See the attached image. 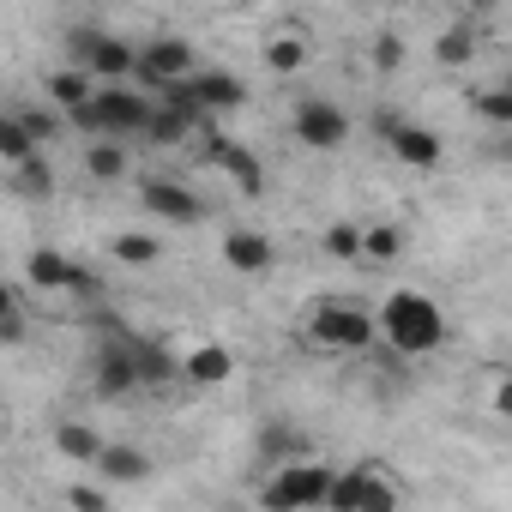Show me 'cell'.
Returning a JSON list of instances; mask_svg holds the SVG:
<instances>
[{"label":"cell","mask_w":512,"mask_h":512,"mask_svg":"<svg viewBox=\"0 0 512 512\" xmlns=\"http://www.w3.org/2000/svg\"><path fill=\"white\" fill-rule=\"evenodd\" d=\"M380 338L398 350V356H428L446 344V314L434 296L422 290H392L386 308H380Z\"/></svg>","instance_id":"6da1fadb"},{"label":"cell","mask_w":512,"mask_h":512,"mask_svg":"<svg viewBox=\"0 0 512 512\" xmlns=\"http://www.w3.org/2000/svg\"><path fill=\"white\" fill-rule=\"evenodd\" d=\"M380 338V314L356 308V302H320L308 314V344L326 356H362Z\"/></svg>","instance_id":"7a4b0ae2"},{"label":"cell","mask_w":512,"mask_h":512,"mask_svg":"<svg viewBox=\"0 0 512 512\" xmlns=\"http://www.w3.org/2000/svg\"><path fill=\"white\" fill-rule=\"evenodd\" d=\"M151 115H157V103H151L145 91L97 85V97H91L85 109H73L67 121H73V127H85L91 139H97V133H115V139H121V133H145V127H151Z\"/></svg>","instance_id":"3957f363"},{"label":"cell","mask_w":512,"mask_h":512,"mask_svg":"<svg viewBox=\"0 0 512 512\" xmlns=\"http://www.w3.org/2000/svg\"><path fill=\"white\" fill-rule=\"evenodd\" d=\"M260 500L272 512H302V506H326L332 500V470L326 464H308V458H290V464H272Z\"/></svg>","instance_id":"277c9868"},{"label":"cell","mask_w":512,"mask_h":512,"mask_svg":"<svg viewBox=\"0 0 512 512\" xmlns=\"http://www.w3.org/2000/svg\"><path fill=\"white\" fill-rule=\"evenodd\" d=\"M67 49H73V61H79V67H91L103 85H127V79L139 73V49H133V43H121L115 31H97V25H73Z\"/></svg>","instance_id":"5b68a950"},{"label":"cell","mask_w":512,"mask_h":512,"mask_svg":"<svg viewBox=\"0 0 512 512\" xmlns=\"http://www.w3.org/2000/svg\"><path fill=\"white\" fill-rule=\"evenodd\" d=\"M91 368H97V392H103V398H127V392L145 386V380H139V338L121 332L115 320H109V338L97 344Z\"/></svg>","instance_id":"8992f818"},{"label":"cell","mask_w":512,"mask_h":512,"mask_svg":"<svg viewBox=\"0 0 512 512\" xmlns=\"http://www.w3.org/2000/svg\"><path fill=\"white\" fill-rule=\"evenodd\" d=\"M326 506H338V512H386V506H398V482L380 464H350L344 476H332Z\"/></svg>","instance_id":"52a82bcc"},{"label":"cell","mask_w":512,"mask_h":512,"mask_svg":"<svg viewBox=\"0 0 512 512\" xmlns=\"http://www.w3.org/2000/svg\"><path fill=\"white\" fill-rule=\"evenodd\" d=\"M290 133H296L308 151H338V145L350 139V115H344L338 103H326V97H302V103L290 109Z\"/></svg>","instance_id":"ba28073f"},{"label":"cell","mask_w":512,"mask_h":512,"mask_svg":"<svg viewBox=\"0 0 512 512\" xmlns=\"http://www.w3.org/2000/svg\"><path fill=\"white\" fill-rule=\"evenodd\" d=\"M145 91H169L175 79H193V43L181 37H151L139 49V73H133Z\"/></svg>","instance_id":"9c48e42d"},{"label":"cell","mask_w":512,"mask_h":512,"mask_svg":"<svg viewBox=\"0 0 512 512\" xmlns=\"http://www.w3.org/2000/svg\"><path fill=\"white\" fill-rule=\"evenodd\" d=\"M139 205H145L151 217H163V223H205V199L187 193V187L169 181V175H145V181H139Z\"/></svg>","instance_id":"30bf717a"},{"label":"cell","mask_w":512,"mask_h":512,"mask_svg":"<svg viewBox=\"0 0 512 512\" xmlns=\"http://www.w3.org/2000/svg\"><path fill=\"white\" fill-rule=\"evenodd\" d=\"M205 157H211V163H217V169H223L247 199H253V193H266V169H260V157H253L247 145H235V139H217V133H211Z\"/></svg>","instance_id":"8fae6325"},{"label":"cell","mask_w":512,"mask_h":512,"mask_svg":"<svg viewBox=\"0 0 512 512\" xmlns=\"http://www.w3.org/2000/svg\"><path fill=\"white\" fill-rule=\"evenodd\" d=\"M223 260H229L241 278H266V272L278 266V247H272L260 229H229V235H223Z\"/></svg>","instance_id":"7c38bea8"},{"label":"cell","mask_w":512,"mask_h":512,"mask_svg":"<svg viewBox=\"0 0 512 512\" xmlns=\"http://www.w3.org/2000/svg\"><path fill=\"white\" fill-rule=\"evenodd\" d=\"M386 145H392V157H398L404 169H434V163L446 157L440 133H434V127H416V121H398V133H392Z\"/></svg>","instance_id":"4fadbf2b"},{"label":"cell","mask_w":512,"mask_h":512,"mask_svg":"<svg viewBox=\"0 0 512 512\" xmlns=\"http://www.w3.org/2000/svg\"><path fill=\"white\" fill-rule=\"evenodd\" d=\"M193 133H211V127H199V115H187L181 103H157V115H151V127H145V145L175 151V145H187Z\"/></svg>","instance_id":"5bb4252c"},{"label":"cell","mask_w":512,"mask_h":512,"mask_svg":"<svg viewBox=\"0 0 512 512\" xmlns=\"http://www.w3.org/2000/svg\"><path fill=\"white\" fill-rule=\"evenodd\" d=\"M43 91H49V103H55V109H67V115H73V109H85V103L97 97V73H91V67H61V73H49V79H43Z\"/></svg>","instance_id":"9a60e30c"},{"label":"cell","mask_w":512,"mask_h":512,"mask_svg":"<svg viewBox=\"0 0 512 512\" xmlns=\"http://www.w3.org/2000/svg\"><path fill=\"white\" fill-rule=\"evenodd\" d=\"M193 91H199V103H205L211 115H229V109H241V103H247V85H241L235 73H223V67L193 73Z\"/></svg>","instance_id":"2e32d148"},{"label":"cell","mask_w":512,"mask_h":512,"mask_svg":"<svg viewBox=\"0 0 512 512\" xmlns=\"http://www.w3.org/2000/svg\"><path fill=\"white\" fill-rule=\"evenodd\" d=\"M229 368H235V356H229L223 344H193V350L181 356V380H193V386H223Z\"/></svg>","instance_id":"e0dca14e"},{"label":"cell","mask_w":512,"mask_h":512,"mask_svg":"<svg viewBox=\"0 0 512 512\" xmlns=\"http://www.w3.org/2000/svg\"><path fill=\"white\" fill-rule=\"evenodd\" d=\"M103 446H109V440H103L91 422H73V416L55 422V452H61V458H73V464H97Z\"/></svg>","instance_id":"ac0fdd59"},{"label":"cell","mask_w":512,"mask_h":512,"mask_svg":"<svg viewBox=\"0 0 512 512\" xmlns=\"http://www.w3.org/2000/svg\"><path fill=\"white\" fill-rule=\"evenodd\" d=\"M97 476H103V482H145V476H151V452L109 440L103 458H97Z\"/></svg>","instance_id":"d6986e66"},{"label":"cell","mask_w":512,"mask_h":512,"mask_svg":"<svg viewBox=\"0 0 512 512\" xmlns=\"http://www.w3.org/2000/svg\"><path fill=\"white\" fill-rule=\"evenodd\" d=\"M266 67H272L278 79H296V73L308 67V43H302V31H296V25H284V31H272V37H266Z\"/></svg>","instance_id":"ffe728a7"},{"label":"cell","mask_w":512,"mask_h":512,"mask_svg":"<svg viewBox=\"0 0 512 512\" xmlns=\"http://www.w3.org/2000/svg\"><path fill=\"white\" fill-rule=\"evenodd\" d=\"M308 452V440H302V428L296 422H266L260 428V464L272 470V464H290V458H302Z\"/></svg>","instance_id":"44dd1931"},{"label":"cell","mask_w":512,"mask_h":512,"mask_svg":"<svg viewBox=\"0 0 512 512\" xmlns=\"http://www.w3.org/2000/svg\"><path fill=\"white\" fill-rule=\"evenodd\" d=\"M25 272H31L37 290H73V278H79V266L67 260V253H55V247H37Z\"/></svg>","instance_id":"7402d4cb"},{"label":"cell","mask_w":512,"mask_h":512,"mask_svg":"<svg viewBox=\"0 0 512 512\" xmlns=\"http://www.w3.org/2000/svg\"><path fill=\"white\" fill-rule=\"evenodd\" d=\"M85 175H91V181H121V175H127V151L115 145V133H97V139L85 145Z\"/></svg>","instance_id":"603a6c76"},{"label":"cell","mask_w":512,"mask_h":512,"mask_svg":"<svg viewBox=\"0 0 512 512\" xmlns=\"http://www.w3.org/2000/svg\"><path fill=\"white\" fill-rule=\"evenodd\" d=\"M404 253V235H398V223H362V260H374V266H392Z\"/></svg>","instance_id":"cb8c5ba5"},{"label":"cell","mask_w":512,"mask_h":512,"mask_svg":"<svg viewBox=\"0 0 512 512\" xmlns=\"http://www.w3.org/2000/svg\"><path fill=\"white\" fill-rule=\"evenodd\" d=\"M476 49H482V37H476L470 25H452V31H440L434 61H440V67H470V61H476Z\"/></svg>","instance_id":"d4e9b609"},{"label":"cell","mask_w":512,"mask_h":512,"mask_svg":"<svg viewBox=\"0 0 512 512\" xmlns=\"http://www.w3.org/2000/svg\"><path fill=\"white\" fill-rule=\"evenodd\" d=\"M109 253H115V266H157V235H145V229H127V235H115L109 241Z\"/></svg>","instance_id":"484cf974"},{"label":"cell","mask_w":512,"mask_h":512,"mask_svg":"<svg viewBox=\"0 0 512 512\" xmlns=\"http://www.w3.org/2000/svg\"><path fill=\"white\" fill-rule=\"evenodd\" d=\"M13 187H19L25 199H49V193H55V169H49V157H43V151L25 157V163L13 169Z\"/></svg>","instance_id":"4316f807"},{"label":"cell","mask_w":512,"mask_h":512,"mask_svg":"<svg viewBox=\"0 0 512 512\" xmlns=\"http://www.w3.org/2000/svg\"><path fill=\"white\" fill-rule=\"evenodd\" d=\"M0 157H7V169H19L25 157H37V139H31V127H25L19 115L0 121Z\"/></svg>","instance_id":"83f0119b"},{"label":"cell","mask_w":512,"mask_h":512,"mask_svg":"<svg viewBox=\"0 0 512 512\" xmlns=\"http://www.w3.org/2000/svg\"><path fill=\"white\" fill-rule=\"evenodd\" d=\"M470 109L500 133V127H512V85H488V91H476L470 97Z\"/></svg>","instance_id":"f1b7e54d"},{"label":"cell","mask_w":512,"mask_h":512,"mask_svg":"<svg viewBox=\"0 0 512 512\" xmlns=\"http://www.w3.org/2000/svg\"><path fill=\"white\" fill-rule=\"evenodd\" d=\"M175 374H181V362H169L157 344H145V338H139V380H145V386H169Z\"/></svg>","instance_id":"f546056e"},{"label":"cell","mask_w":512,"mask_h":512,"mask_svg":"<svg viewBox=\"0 0 512 512\" xmlns=\"http://www.w3.org/2000/svg\"><path fill=\"white\" fill-rule=\"evenodd\" d=\"M320 247L332 253V260H362V223H332Z\"/></svg>","instance_id":"4dcf8cb0"},{"label":"cell","mask_w":512,"mask_h":512,"mask_svg":"<svg viewBox=\"0 0 512 512\" xmlns=\"http://www.w3.org/2000/svg\"><path fill=\"white\" fill-rule=\"evenodd\" d=\"M368 61H374L380 73H398V67H404V37L380 31V37H374V49H368Z\"/></svg>","instance_id":"1f68e13d"},{"label":"cell","mask_w":512,"mask_h":512,"mask_svg":"<svg viewBox=\"0 0 512 512\" xmlns=\"http://www.w3.org/2000/svg\"><path fill=\"white\" fill-rule=\"evenodd\" d=\"M19 121L31 127V139H37V145H49V139L61 133V121H55V109H19Z\"/></svg>","instance_id":"d6a6232c"},{"label":"cell","mask_w":512,"mask_h":512,"mask_svg":"<svg viewBox=\"0 0 512 512\" xmlns=\"http://www.w3.org/2000/svg\"><path fill=\"white\" fill-rule=\"evenodd\" d=\"M67 506H79V512H103V506H109V488L79 482V488H67Z\"/></svg>","instance_id":"836d02e7"},{"label":"cell","mask_w":512,"mask_h":512,"mask_svg":"<svg viewBox=\"0 0 512 512\" xmlns=\"http://www.w3.org/2000/svg\"><path fill=\"white\" fill-rule=\"evenodd\" d=\"M67 296H79V302H97V296H103V278H97L91 266H79V278H73V290H67Z\"/></svg>","instance_id":"e575fe53"},{"label":"cell","mask_w":512,"mask_h":512,"mask_svg":"<svg viewBox=\"0 0 512 512\" xmlns=\"http://www.w3.org/2000/svg\"><path fill=\"white\" fill-rule=\"evenodd\" d=\"M0 338H7V344H19V338H25V314H19V302H7V320H0Z\"/></svg>","instance_id":"d590c367"},{"label":"cell","mask_w":512,"mask_h":512,"mask_svg":"<svg viewBox=\"0 0 512 512\" xmlns=\"http://www.w3.org/2000/svg\"><path fill=\"white\" fill-rule=\"evenodd\" d=\"M488 410H494V416H506V422H512V374H506V380H500V386H494V398H488Z\"/></svg>","instance_id":"8d00e7d4"},{"label":"cell","mask_w":512,"mask_h":512,"mask_svg":"<svg viewBox=\"0 0 512 512\" xmlns=\"http://www.w3.org/2000/svg\"><path fill=\"white\" fill-rule=\"evenodd\" d=\"M494 157H500V163H512V127H500V139H494Z\"/></svg>","instance_id":"74e56055"},{"label":"cell","mask_w":512,"mask_h":512,"mask_svg":"<svg viewBox=\"0 0 512 512\" xmlns=\"http://www.w3.org/2000/svg\"><path fill=\"white\" fill-rule=\"evenodd\" d=\"M500 85H512V73H506V79H500Z\"/></svg>","instance_id":"f35d334b"}]
</instances>
